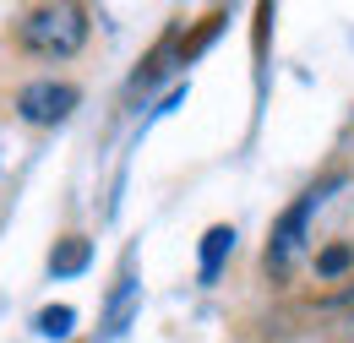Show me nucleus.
Masks as SVG:
<instances>
[{"mask_svg": "<svg viewBox=\"0 0 354 343\" xmlns=\"http://www.w3.org/2000/svg\"><path fill=\"white\" fill-rule=\"evenodd\" d=\"M93 33L88 6H71V0H55V6H28L17 17V44L39 60H71Z\"/></svg>", "mask_w": 354, "mask_h": 343, "instance_id": "obj_1", "label": "nucleus"}, {"mask_svg": "<svg viewBox=\"0 0 354 343\" xmlns=\"http://www.w3.org/2000/svg\"><path fill=\"white\" fill-rule=\"evenodd\" d=\"M322 196H327V185H316V191H306V196H300V202H295L289 213H283L278 223H272V240H267V257H262V261H267V272H278V278H283V272L295 267V257H300V245H306L310 213L322 207Z\"/></svg>", "mask_w": 354, "mask_h": 343, "instance_id": "obj_2", "label": "nucleus"}, {"mask_svg": "<svg viewBox=\"0 0 354 343\" xmlns=\"http://www.w3.org/2000/svg\"><path fill=\"white\" fill-rule=\"evenodd\" d=\"M77 104H82V93L71 82H55V77H39V82L17 87V115H22L28 126H60Z\"/></svg>", "mask_w": 354, "mask_h": 343, "instance_id": "obj_3", "label": "nucleus"}, {"mask_svg": "<svg viewBox=\"0 0 354 343\" xmlns=\"http://www.w3.org/2000/svg\"><path fill=\"white\" fill-rule=\"evenodd\" d=\"M310 261H316V278H322V284H338V278L354 272V240H333V245H322Z\"/></svg>", "mask_w": 354, "mask_h": 343, "instance_id": "obj_4", "label": "nucleus"}, {"mask_svg": "<svg viewBox=\"0 0 354 343\" xmlns=\"http://www.w3.org/2000/svg\"><path fill=\"white\" fill-rule=\"evenodd\" d=\"M88 240H82V234H66V240H60V245H55V257H49V272H55V278H71V272H82V267H88Z\"/></svg>", "mask_w": 354, "mask_h": 343, "instance_id": "obj_5", "label": "nucleus"}, {"mask_svg": "<svg viewBox=\"0 0 354 343\" xmlns=\"http://www.w3.org/2000/svg\"><path fill=\"white\" fill-rule=\"evenodd\" d=\"M234 251V229L229 223H213L207 234H202V278H218V261Z\"/></svg>", "mask_w": 354, "mask_h": 343, "instance_id": "obj_6", "label": "nucleus"}, {"mask_svg": "<svg viewBox=\"0 0 354 343\" xmlns=\"http://www.w3.org/2000/svg\"><path fill=\"white\" fill-rule=\"evenodd\" d=\"M71 322H77V310H71V305H49V310H39V333H44V338H66V333H71Z\"/></svg>", "mask_w": 354, "mask_h": 343, "instance_id": "obj_7", "label": "nucleus"}]
</instances>
